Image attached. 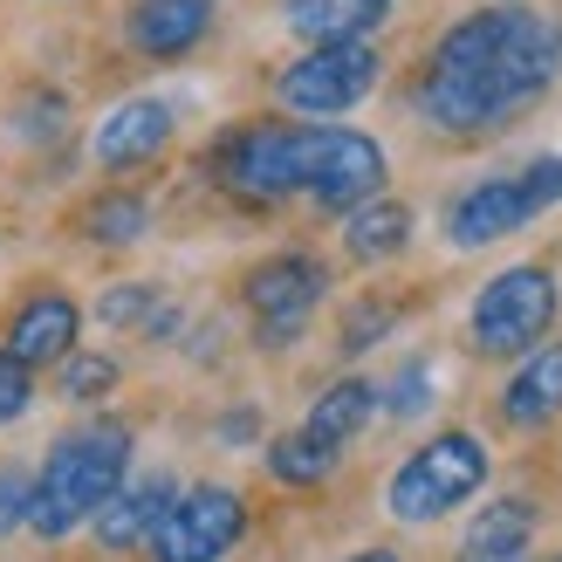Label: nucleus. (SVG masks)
I'll return each instance as SVG.
<instances>
[{"instance_id": "obj_13", "label": "nucleus", "mask_w": 562, "mask_h": 562, "mask_svg": "<svg viewBox=\"0 0 562 562\" xmlns=\"http://www.w3.org/2000/svg\"><path fill=\"white\" fill-rule=\"evenodd\" d=\"M213 27V0H137L124 35L137 55H151V63H172V55H192L206 42Z\"/></svg>"}, {"instance_id": "obj_10", "label": "nucleus", "mask_w": 562, "mask_h": 562, "mask_svg": "<svg viewBox=\"0 0 562 562\" xmlns=\"http://www.w3.org/2000/svg\"><path fill=\"white\" fill-rule=\"evenodd\" d=\"M172 131H179V117H172L165 97H131L97 124L90 151H97L103 172H131V165H151L165 145H172Z\"/></svg>"}, {"instance_id": "obj_5", "label": "nucleus", "mask_w": 562, "mask_h": 562, "mask_svg": "<svg viewBox=\"0 0 562 562\" xmlns=\"http://www.w3.org/2000/svg\"><path fill=\"white\" fill-rule=\"evenodd\" d=\"M378 76H384V63H378L371 42H308V55H295V63L281 69L274 97H281V110H295V117L329 124V117H344V110H357L371 97Z\"/></svg>"}, {"instance_id": "obj_2", "label": "nucleus", "mask_w": 562, "mask_h": 562, "mask_svg": "<svg viewBox=\"0 0 562 562\" xmlns=\"http://www.w3.org/2000/svg\"><path fill=\"white\" fill-rule=\"evenodd\" d=\"M124 473H131V426L124 418H97V426H82V432H63L48 446L35 487H27V528H35L42 542L76 536V528L124 487Z\"/></svg>"}, {"instance_id": "obj_24", "label": "nucleus", "mask_w": 562, "mask_h": 562, "mask_svg": "<svg viewBox=\"0 0 562 562\" xmlns=\"http://www.w3.org/2000/svg\"><path fill=\"white\" fill-rule=\"evenodd\" d=\"M391 323H398V302H378V295H371V302H357L350 316H344V350L357 357V350L384 344V329H391Z\"/></svg>"}, {"instance_id": "obj_16", "label": "nucleus", "mask_w": 562, "mask_h": 562, "mask_svg": "<svg viewBox=\"0 0 562 562\" xmlns=\"http://www.w3.org/2000/svg\"><path fill=\"white\" fill-rule=\"evenodd\" d=\"M378 418V384L371 378H336L316 405H308V418H302V432L316 439V446H329V453H344V446L363 432Z\"/></svg>"}, {"instance_id": "obj_7", "label": "nucleus", "mask_w": 562, "mask_h": 562, "mask_svg": "<svg viewBox=\"0 0 562 562\" xmlns=\"http://www.w3.org/2000/svg\"><path fill=\"white\" fill-rule=\"evenodd\" d=\"M213 179L247 206H274L302 192V124H247L213 151Z\"/></svg>"}, {"instance_id": "obj_4", "label": "nucleus", "mask_w": 562, "mask_h": 562, "mask_svg": "<svg viewBox=\"0 0 562 562\" xmlns=\"http://www.w3.org/2000/svg\"><path fill=\"white\" fill-rule=\"evenodd\" d=\"M555 274L542 261H521V268H501L481 295H473V350L481 357H521V350H536L549 323H555Z\"/></svg>"}, {"instance_id": "obj_20", "label": "nucleus", "mask_w": 562, "mask_h": 562, "mask_svg": "<svg viewBox=\"0 0 562 562\" xmlns=\"http://www.w3.org/2000/svg\"><path fill=\"white\" fill-rule=\"evenodd\" d=\"M528 536H536V508H528L521 494H508V501H487V508L467 521L460 549H528Z\"/></svg>"}, {"instance_id": "obj_21", "label": "nucleus", "mask_w": 562, "mask_h": 562, "mask_svg": "<svg viewBox=\"0 0 562 562\" xmlns=\"http://www.w3.org/2000/svg\"><path fill=\"white\" fill-rule=\"evenodd\" d=\"M268 473L281 487H323L336 473V453L316 446L308 432H281V439H268Z\"/></svg>"}, {"instance_id": "obj_6", "label": "nucleus", "mask_w": 562, "mask_h": 562, "mask_svg": "<svg viewBox=\"0 0 562 562\" xmlns=\"http://www.w3.org/2000/svg\"><path fill=\"white\" fill-rule=\"evenodd\" d=\"M302 192L329 213H350L384 192V145L344 124H302Z\"/></svg>"}, {"instance_id": "obj_29", "label": "nucleus", "mask_w": 562, "mask_h": 562, "mask_svg": "<svg viewBox=\"0 0 562 562\" xmlns=\"http://www.w3.org/2000/svg\"><path fill=\"white\" fill-rule=\"evenodd\" d=\"M21 137H55L63 131V97H35V103H21Z\"/></svg>"}, {"instance_id": "obj_18", "label": "nucleus", "mask_w": 562, "mask_h": 562, "mask_svg": "<svg viewBox=\"0 0 562 562\" xmlns=\"http://www.w3.org/2000/svg\"><path fill=\"white\" fill-rule=\"evenodd\" d=\"M391 0H289V27L302 42H371Z\"/></svg>"}, {"instance_id": "obj_19", "label": "nucleus", "mask_w": 562, "mask_h": 562, "mask_svg": "<svg viewBox=\"0 0 562 562\" xmlns=\"http://www.w3.org/2000/svg\"><path fill=\"white\" fill-rule=\"evenodd\" d=\"M82 240H97V247H131V240H145L151 227V200L145 192H103V200L82 206Z\"/></svg>"}, {"instance_id": "obj_23", "label": "nucleus", "mask_w": 562, "mask_h": 562, "mask_svg": "<svg viewBox=\"0 0 562 562\" xmlns=\"http://www.w3.org/2000/svg\"><path fill=\"white\" fill-rule=\"evenodd\" d=\"M432 405V371L426 363H405L391 384H378V412H391V418H418Z\"/></svg>"}, {"instance_id": "obj_26", "label": "nucleus", "mask_w": 562, "mask_h": 562, "mask_svg": "<svg viewBox=\"0 0 562 562\" xmlns=\"http://www.w3.org/2000/svg\"><path fill=\"white\" fill-rule=\"evenodd\" d=\"M97 316H103V323H117V329L151 323V316H158V295H151V289H131V281H124V289H110V295L97 302Z\"/></svg>"}, {"instance_id": "obj_31", "label": "nucleus", "mask_w": 562, "mask_h": 562, "mask_svg": "<svg viewBox=\"0 0 562 562\" xmlns=\"http://www.w3.org/2000/svg\"><path fill=\"white\" fill-rule=\"evenodd\" d=\"M460 562H536L528 549H460Z\"/></svg>"}, {"instance_id": "obj_1", "label": "nucleus", "mask_w": 562, "mask_h": 562, "mask_svg": "<svg viewBox=\"0 0 562 562\" xmlns=\"http://www.w3.org/2000/svg\"><path fill=\"white\" fill-rule=\"evenodd\" d=\"M562 69V21L536 8H481L453 21L432 42V63L418 76L426 124L453 137H481L515 124Z\"/></svg>"}, {"instance_id": "obj_12", "label": "nucleus", "mask_w": 562, "mask_h": 562, "mask_svg": "<svg viewBox=\"0 0 562 562\" xmlns=\"http://www.w3.org/2000/svg\"><path fill=\"white\" fill-rule=\"evenodd\" d=\"M76 336H82V308H76V295H63V289H35L14 316H8V344L0 350H14L27 371H42V363H63L69 350H76Z\"/></svg>"}, {"instance_id": "obj_27", "label": "nucleus", "mask_w": 562, "mask_h": 562, "mask_svg": "<svg viewBox=\"0 0 562 562\" xmlns=\"http://www.w3.org/2000/svg\"><path fill=\"white\" fill-rule=\"evenodd\" d=\"M27 473L21 467H0V542L14 536V528H27Z\"/></svg>"}, {"instance_id": "obj_11", "label": "nucleus", "mask_w": 562, "mask_h": 562, "mask_svg": "<svg viewBox=\"0 0 562 562\" xmlns=\"http://www.w3.org/2000/svg\"><path fill=\"white\" fill-rule=\"evenodd\" d=\"M528 220H536V200H528L521 179H481L473 192H460L453 213H446V240L453 247H494L521 234Z\"/></svg>"}, {"instance_id": "obj_17", "label": "nucleus", "mask_w": 562, "mask_h": 562, "mask_svg": "<svg viewBox=\"0 0 562 562\" xmlns=\"http://www.w3.org/2000/svg\"><path fill=\"white\" fill-rule=\"evenodd\" d=\"M344 247H350V261H363V268H378V261H398L405 247H412V206H398V200H363V206H350L344 213Z\"/></svg>"}, {"instance_id": "obj_9", "label": "nucleus", "mask_w": 562, "mask_h": 562, "mask_svg": "<svg viewBox=\"0 0 562 562\" xmlns=\"http://www.w3.org/2000/svg\"><path fill=\"white\" fill-rule=\"evenodd\" d=\"M329 289V268L316 255H274L261 261L255 274H247V308H255V329L268 350H289L295 336L308 329V316H316V302Z\"/></svg>"}, {"instance_id": "obj_8", "label": "nucleus", "mask_w": 562, "mask_h": 562, "mask_svg": "<svg viewBox=\"0 0 562 562\" xmlns=\"http://www.w3.org/2000/svg\"><path fill=\"white\" fill-rule=\"evenodd\" d=\"M247 536V501L234 487H186L151 528V562H227Z\"/></svg>"}, {"instance_id": "obj_30", "label": "nucleus", "mask_w": 562, "mask_h": 562, "mask_svg": "<svg viewBox=\"0 0 562 562\" xmlns=\"http://www.w3.org/2000/svg\"><path fill=\"white\" fill-rule=\"evenodd\" d=\"M255 432H261V418H255V412H227V418H220V439H227V446L255 439Z\"/></svg>"}, {"instance_id": "obj_15", "label": "nucleus", "mask_w": 562, "mask_h": 562, "mask_svg": "<svg viewBox=\"0 0 562 562\" xmlns=\"http://www.w3.org/2000/svg\"><path fill=\"white\" fill-rule=\"evenodd\" d=\"M172 473H145L137 487H117L103 501V508L90 515L97 521V542L103 549H137V542H151V528L165 521V508H172Z\"/></svg>"}, {"instance_id": "obj_32", "label": "nucleus", "mask_w": 562, "mask_h": 562, "mask_svg": "<svg viewBox=\"0 0 562 562\" xmlns=\"http://www.w3.org/2000/svg\"><path fill=\"white\" fill-rule=\"evenodd\" d=\"M350 562H398L391 549H363V555H350Z\"/></svg>"}, {"instance_id": "obj_14", "label": "nucleus", "mask_w": 562, "mask_h": 562, "mask_svg": "<svg viewBox=\"0 0 562 562\" xmlns=\"http://www.w3.org/2000/svg\"><path fill=\"white\" fill-rule=\"evenodd\" d=\"M501 418L521 426V432H542L549 418H562V344L521 350L515 378L501 384Z\"/></svg>"}, {"instance_id": "obj_28", "label": "nucleus", "mask_w": 562, "mask_h": 562, "mask_svg": "<svg viewBox=\"0 0 562 562\" xmlns=\"http://www.w3.org/2000/svg\"><path fill=\"white\" fill-rule=\"evenodd\" d=\"M521 186H528V200H536V213H549L562 200V158H536L521 172Z\"/></svg>"}, {"instance_id": "obj_22", "label": "nucleus", "mask_w": 562, "mask_h": 562, "mask_svg": "<svg viewBox=\"0 0 562 562\" xmlns=\"http://www.w3.org/2000/svg\"><path fill=\"white\" fill-rule=\"evenodd\" d=\"M55 391H63L69 405H97V398H110V391H117V363H110L103 350H69Z\"/></svg>"}, {"instance_id": "obj_3", "label": "nucleus", "mask_w": 562, "mask_h": 562, "mask_svg": "<svg viewBox=\"0 0 562 562\" xmlns=\"http://www.w3.org/2000/svg\"><path fill=\"white\" fill-rule=\"evenodd\" d=\"M481 487H487V446L473 439V432H439V439H426L398 473H391L384 508H391V521L426 528L439 515L467 508Z\"/></svg>"}, {"instance_id": "obj_25", "label": "nucleus", "mask_w": 562, "mask_h": 562, "mask_svg": "<svg viewBox=\"0 0 562 562\" xmlns=\"http://www.w3.org/2000/svg\"><path fill=\"white\" fill-rule=\"evenodd\" d=\"M27 405H35V371H27L14 350H0V426L27 418Z\"/></svg>"}]
</instances>
